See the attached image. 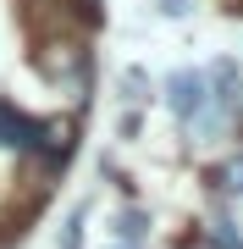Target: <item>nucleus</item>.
<instances>
[{
	"label": "nucleus",
	"instance_id": "0eeeda50",
	"mask_svg": "<svg viewBox=\"0 0 243 249\" xmlns=\"http://www.w3.org/2000/svg\"><path fill=\"white\" fill-rule=\"evenodd\" d=\"M161 11H166V17H188L194 0H161Z\"/></svg>",
	"mask_w": 243,
	"mask_h": 249
},
{
	"label": "nucleus",
	"instance_id": "423d86ee",
	"mask_svg": "<svg viewBox=\"0 0 243 249\" xmlns=\"http://www.w3.org/2000/svg\"><path fill=\"white\" fill-rule=\"evenodd\" d=\"M216 244H221V249H243V238L232 232V222H227V216H216Z\"/></svg>",
	"mask_w": 243,
	"mask_h": 249
},
{
	"label": "nucleus",
	"instance_id": "20e7f679",
	"mask_svg": "<svg viewBox=\"0 0 243 249\" xmlns=\"http://www.w3.org/2000/svg\"><path fill=\"white\" fill-rule=\"evenodd\" d=\"M144 238H149V216H144V211H122L111 249H144Z\"/></svg>",
	"mask_w": 243,
	"mask_h": 249
},
{
	"label": "nucleus",
	"instance_id": "6e6552de",
	"mask_svg": "<svg viewBox=\"0 0 243 249\" xmlns=\"http://www.w3.org/2000/svg\"><path fill=\"white\" fill-rule=\"evenodd\" d=\"M83 6H89V11H94V6H99V0H83Z\"/></svg>",
	"mask_w": 243,
	"mask_h": 249
},
{
	"label": "nucleus",
	"instance_id": "f03ea898",
	"mask_svg": "<svg viewBox=\"0 0 243 249\" xmlns=\"http://www.w3.org/2000/svg\"><path fill=\"white\" fill-rule=\"evenodd\" d=\"M39 139H45V122L28 116L22 106L0 100V150L6 155H39Z\"/></svg>",
	"mask_w": 243,
	"mask_h": 249
},
{
	"label": "nucleus",
	"instance_id": "7ed1b4c3",
	"mask_svg": "<svg viewBox=\"0 0 243 249\" xmlns=\"http://www.w3.org/2000/svg\"><path fill=\"white\" fill-rule=\"evenodd\" d=\"M166 106L182 127H194L199 111H205V72H171L166 78Z\"/></svg>",
	"mask_w": 243,
	"mask_h": 249
},
{
	"label": "nucleus",
	"instance_id": "39448f33",
	"mask_svg": "<svg viewBox=\"0 0 243 249\" xmlns=\"http://www.w3.org/2000/svg\"><path fill=\"white\" fill-rule=\"evenodd\" d=\"M210 183H221L227 194H243V155H232V160H221V166L210 172Z\"/></svg>",
	"mask_w": 243,
	"mask_h": 249
},
{
	"label": "nucleus",
	"instance_id": "f257e3e1",
	"mask_svg": "<svg viewBox=\"0 0 243 249\" xmlns=\"http://www.w3.org/2000/svg\"><path fill=\"white\" fill-rule=\"evenodd\" d=\"M238 116V61H216L205 72V111H199V133H227Z\"/></svg>",
	"mask_w": 243,
	"mask_h": 249
}]
</instances>
